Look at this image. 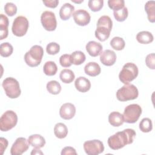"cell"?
Masks as SVG:
<instances>
[{"instance_id": "8d00e7d4", "label": "cell", "mask_w": 155, "mask_h": 155, "mask_svg": "<svg viewBox=\"0 0 155 155\" xmlns=\"http://www.w3.org/2000/svg\"><path fill=\"white\" fill-rule=\"evenodd\" d=\"M4 12L8 16H13L17 12V7L12 2H7L4 5Z\"/></svg>"}, {"instance_id": "4fadbf2b", "label": "cell", "mask_w": 155, "mask_h": 155, "mask_svg": "<svg viewBox=\"0 0 155 155\" xmlns=\"http://www.w3.org/2000/svg\"><path fill=\"white\" fill-rule=\"evenodd\" d=\"M73 16L75 23L80 26L87 25L91 19L90 13L83 9H79L75 11L73 14Z\"/></svg>"}, {"instance_id": "4316f807", "label": "cell", "mask_w": 155, "mask_h": 155, "mask_svg": "<svg viewBox=\"0 0 155 155\" xmlns=\"http://www.w3.org/2000/svg\"><path fill=\"white\" fill-rule=\"evenodd\" d=\"M71 59L73 64L79 65L84 63L86 59L85 54L81 51H75L71 53Z\"/></svg>"}, {"instance_id": "1f68e13d", "label": "cell", "mask_w": 155, "mask_h": 155, "mask_svg": "<svg viewBox=\"0 0 155 155\" xmlns=\"http://www.w3.org/2000/svg\"><path fill=\"white\" fill-rule=\"evenodd\" d=\"M152 121L150 118H143L139 123V129L143 133H148L152 130Z\"/></svg>"}, {"instance_id": "4dcf8cb0", "label": "cell", "mask_w": 155, "mask_h": 155, "mask_svg": "<svg viewBox=\"0 0 155 155\" xmlns=\"http://www.w3.org/2000/svg\"><path fill=\"white\" fill-rule=\"evenodd\" d=\"M13 51V47L9 42H3L0 45V54L2 57L10 56Z\"/></svg>"}, {"instance_id": "83f0119b", "label": "cell", "mask_w": 155, "mask_h": 155, "mask_svg": "<svg viewBox=\"0 0 155 155\" xmlns=\"http://www.w3.org/2000/svg\"><path fill=\"white\" fill-rule=\"evenodd\" d=\"M43 71L47 76H53L57 73L58 67L54 62L47 61L44 65Z\"/></svg>"}, {"instance_id": "603a6c76", "label": "cell", "mask_w": 155, "mask_h": 155, "mask_svg": "<svg viewBox=\"0 0 155 155\" xmlns=\"http://www.w3.org/2000/svg\"><path fill=\"white\" fill-rule=\"evenodd\" d=\"M137 41L142 44H148L153 41L154 37L151 33L148 31H142L136 35Z\"/></svg>"}, {"instance_id": "ac0fdd59", "label": "cell", "mask_w": 155, "mask_h": 155, "mask_svg": "<svg viewBox=\"0 0 155 155\" xmlns=\"http://www.w3.org/2000/svg\"><path fill=\"white\" fill-rule=\"evenodd\" d=\"M74 7L70 3H65L62 5L59 10V16L64 21L68 20L73 14Z\"/></svg>"}, {"instance_id": "5b68a950", "label": "cell", "mask_w": 155, "mask_h": 155, "mask_svg": "<svg viewBox=\"0 0 155 155\" xmlns=\"http://www.w3.org/2000/svg\"><path fill=\"white\" fill-rule=\"evenodd\" d=\"M2 86L5 94L11 99L18 97L21 93L20 85L18 81L12 77L5 78L2 83Z\"/></svg>"}, {"instance_id": "836d02e7", "label": "cell", "mask_w": 155, "mask_h": 155, "mask_svg": "<svg viewBox=\"0 0 155 155\" xmlns=\"http://www.w3.org/2000/svg\"><path fill=\"white\" fill-rule=\"evenodd\" d=\"M88 5L90 10L93 12H98L103 7V0H90L88 2Z\"/></svg>"}, {"instance_id": "7c38bea8", "label": "cell", "mask_w": 155, "mask_h": 155, "mask_svg": "<svg viewBox=\"0 0 155 155\" xmlns=\"http://www.w3.org/2000/svg\"><path fill=\"white\" fill-rule=\"evenodd\" d=\"M29 147L28 140L24 137H18L16 139L10 148L12 155H21L27 151Z\"/></svg>"}, {"instance_id": "d4e9b609", "label": "cell", "mask_w": 155, "mask_h": 155, "mask_svg": "<svg viewBox=\"0 0 155 155\" xmlns=\"http://www.w3.org/2000/svg\"><path fill=\"white\" fill-rule=\"evenodd\" d=\"M54 134L59 139L65 138L68 134V128L67 126L61 122L58 123L54 127Z\"/></svg>"}, {"instance_id": "f35d334b", "label": "cell", "mask_w": 155, "mask_h": 155, "mask_svg": "<svg viewBox=\"0 0 155 155\" xmlns=\"http://www.w3.org/2000/svg\"><path fill=\"white\" fill-rule=\"evenodd\" d=\"M145 63L147 66L152 70L155 68V55L154 53H150L148 54L145 58Z\"/></svg>"}, {"instance_id": "d590c367", "label": "cell", "mask_w": 155, "mask_h": 155, "mask_svg": "<svg viewBox=\"0 0 155 155\" xmlns=\"http://www.w3.org/2000/svg\"><path fill=\"white\" fill-rule=\"evenodd\" d=\"M46 51L48 54L54 55L58 53L60 51V45L56 42H50L46 47Z\"/></svg>"}, {"instance_id": "d6a6232c", "label": "cell", "mask_w": 155, "mask_h": 155, "mask_svg": "<svg viewBox=\"0 0 155 155\" xmlns=\"http://www.w3.org/2000/svg\"><path fill=\"white\" fill-rule=\"evenodd\" d=\"M113 15L116 21L119 22L124 21L128 17V12L127 7H124L121 9L113 12Z\"/></svg>"}, {"instance_id": "ab89813d", "label": "cell", "mask_w": 155, "mask_h": 155, "mask_svg": "<svg viewBox=\"0 0 155 155\" xmlns=\"http://www.w3.org/2000/svg\"><path fill=\"white\" fill-rule=\"evenodd\" d=\"M62 155H65V154H74L76 155L77 153L76 151V150L71 147H64L61 151Z\"/></svg>"}, {"instance_id": "e0dca14e", "label": "cell", "mask_w": 155, "mask_h": 155, "mask_svg": "<svg viewBox=\"0 0 155 155\" xmlns=\"http://www.w3.org/2000/svg\"><path fill=\"white\" fill-rule=\"evenodd\" d=\"M74 86L78 91L85 93L90 89L91 82L87 78L84 76H80L75 80Z\"/></svg>"}, {"instance_id": "30bf717a", "label": "cell", "mask_w": 155, "mask_h": 155, "mask_svg": "<svg viewBox=\"0 0 155 155\" xmlns=\"http://www.w3.org/2000/svg\"><path fill=\"white\" fill-rule=\"evenodd\" d=\"M83 147L88 155H98L104 151L103 142L97 139L87 140L84 143Z\"/></svg>"}, {"instance_id": "7402d4cb", "label": "cell", "mask_w": 155, "mask_h": 155, "mask_svg": "<svg viewBox=\"0 0 155 155\" xmlns=\"http://www.w3.org/2000/svg\"><path fill=\"white\" fill-rule=\"evenodd\" d=\"M9 24V21L8 18L4 14H1L0 16V31L1 36L0 39L2 40L6 38L8 34V27Z\"/></svg>"}, {"instance_id": "7a4b0ae2", "label": "cell", "mask_w": 155, "mask_h": 155, "mask_svg": "<svg viewBox=\"0 0 155 155\" xmlns=\"http://www.w3.org/2000/svg\"><path fill=\"white\" fill-rule=\"evenodd\" d=\"M94 34L96 38L100 41H106L110 35L113 27V22L110 16L104 15L100 17L97 22Z\"/></svg>"}, {"instance_id": "60d3db41", "label": "cell", "mask_w": 155, "mask_h": 155, "mask_svg": "<svg viewBox=\"0 0 155 155\" xmlns=\"http://www.w3.org/2000/svg\"><path fill=\"white\" fill-rule=\"evenodd\" d=\"M8 146V140L4 137L0 138V154L2 155L4 154V151L6 150Z\"/></svg>"}, {"instance_id": "ffe728a7", "label": "cell", "mask_w": 155, "mask_h": 155, "mask_svg": "<svg viewBox=\"0 0 155 155\" xmlns=\"http://www.w3.org/2000/svg\"><path fill=\"white\" fill-rule=\"evenodd\" d=\"M28 142L31 146L38 148L44 147L45 144V140L44 137L38 134L30 135L28 138Z\"/></svg>"}, {"instance_id": "277c9868", "label": "cell", "mask_w": 155, "mask_h": 155, "mask_svg": "<svg viewBox=\"0 0 155 155\" xmlns=\"http://www.w3.org/2000/svg\"><path fill=\"white\" fill-rule=\"evenodd\" d=\"M139 70L137 65L132 62H127L124 65L119 74V80L124 84H128L138 75Z\"/></svg>"}, {"instance_id": "8992f818", "label": "cell", "mask_w": 155, "mask_h": 155, "mask_svg": "<svg viewBox=\"0 0 155 155\" xmlns=\"http://www.w3.org/2000/svg\"><path fill=\"white\" fill-rule=\"evenodd\" d=\"M139 91L137 87L133 84H125L116 92V97L118 101L125 102L134 100L138 97Z\"/></svg>"}, {"instance_id": "484cf974", "label": "cell", "mask_w": 155, "mask_h": 155, "mask_svg": "<svg viewBox=\"0 0 155 155\" xmlns=\"http://www.w3.org/2000/svg\"><path fill=\"white\" fill-rule=\"evenodd\" d=\"M61 81L65 84H70L73 81L75 75L73 71L70 69L62 70L59 74Z\"/></svg>"}, {"instance_id": "44dd1931", "label": "cell", "mask_w": 155, "mask_h": 155, "mask_svg": "<svg viewBox=\"0 0 155 155\" xmlns=\"http://www.w3.org/2000/svg\"><path fill=\"white\" fill-rule=\"evenodd\" d=\"M108 122L113 127H119L124 122L123 114L117 111H113L108 116Z\"/></svg>"}, {"instance_id": "7bdbcfd3", "label": "cell", "mask_w": 155, "mask_h": 155, "mask_svg": "<svg viewBox=\"0 0 155 155\" xmlns=\"http://www.w3.org/2000/svg\"><path fill=\"white\" fill-rule=\"evenodd\" d=\"M31 154H43V153L39 148H35L30 153Z\"/></svg>"}, {"instance_id": "ee69618b", "label": "cell", "mask_w": 155, "mask_h": 155, "mask_svg": "<svg viewBox=\"0 0 155 155\" xmlns=\"http://www.w3.org/2000/svg\"><path fill=\"white\" fill-rule=\"evenodd\" d=\"M72 2H75V3H78V4H80L81 2H82L84 1L83 0H81V1H74V0H71Z\"/></svg>"}, {"instance_id": "9a60e30c", "label": "cell", "mask_w": 155, "mask_h": 155, "mask_svg": "<svg viewBox=\"0 0 155 155\" xmlns=\"http://www.w3.org/2000/svg\"><path fill=\"white\" fill-rule=\"evenodd\" d=\"M100 61L104 65L111 66L116 62V54L113 50H105L100 54Z\"/></svg>"}, {"instance_id": "e575fe53", "label": "cell", "mask_w": 155, "mask_h": 155, "mask_svg": "<svg viewBox=\"0 0 155 155\" xmlns=\"http://www.w3.org/2000/svg\"><path fill=\"white\" fill-rule=\"evenodd\" d=\"M108 5L110 8L114 11L118 10L125 7V1L124 0H109Z\"/></svg>"}, {"instance_id": "d6986e66", "label": "cell", "mask_w": 155, "mask_h": 155, "mask_svg": "<svg viewBox=\"0 0 155 155\" xmlns=\"http://www.w3.org/2000/svg\"><path fill=\"white\" fill-rule=\"evenodd\" d=\"M84 71L86 74L94 77L101 73V68L97 63L95 62H90L84 67Z\"/></svg>"}, {"instance_id": "f1b7e54d", "label": "cell", "mask_w": 155, "mask_h": 155, "mask_svg": "<svg viewBox=\"0 0 155 155\" xmlns=\"http://www.w3.org/2000/svg\"><path fill=\"white\" fill-rule=\"evenodd\" d=\"M46 88L47 91L52 94H58L61 91V84L56 81H50L47 82Z\"/></svg>"}, {"instance_id": "f546056e", "label": "cell", "mask_w": 155, "mask_h": 155, "mask_svg": "<svg viewBox=\"0 0 155 155\" xmlns=\"http://www.w3.org/2000/svg\"><path fill=\"white\" fill-rule=\"evenodd\" d=\"M110 45L113 49L120 51L124 48L125 46V42L122 38L116 36L111 39L110 41Z\"/></svg>"}, {"instance_id": "2e32d148", "label": "cell", "mask_w": 155, "mask_h": 155, "mask_svg": "<svg viewBox=\"0 0 155 155\" xmlns=\"http://www.w3.org/2000/svg\"><path fill=\"white\" fill-rule=\"evenodd\" d=\"M85 48L87 53L91 56L96 57L101 54L103 47L99 42H97L94 41H91L87 44Z\"/></svg>"}, {"instance_id": "b9f144b4", "label": "cell", "mask_w": 155, "mask_h": 155, "mask_svg": "<svg viewBox=\"0 0 155 155\" xmlns=\"http://www.w3.org/2000/svg\"><path fill=\"white\" fill-rule=\"evenodd\" d=\"M42 2L47 7L56 8L59 4V1H58V0H47V1H42Z\"/></svg>"}, {"instance_id": "9c48e42d", "label": "cell", "mask_w": 155, "mask_h": 155, "mask_svg": "<svg viewBox=\"0 0 155 155\" xmlns=\"http://www.w3.org/2000/svg\"><path fill=\"white\" fill-rule=\"evenodd\" d=\"M29 22L28 19L23 16H17L13 21L12 31L14 35L18 37L24 36L28 28Z\"/></svg>"}, {"instance_id": "8fae6325", "label": "cell", "mask_w": 155, "mask_h": 155, "mask_svg": "<svg viewBox=\"0 0 155 155\" xmlns=\"http://www.w3.org/2000/svg\"><path fill=\"white\" fill-rule=\"evenodd\" d=\"M41 22L43 27L49 31H54L57 27L55 15L51 11H45L41 16Z\"/></svg>"}, {"instance_id": "5bb4252c", "label": "cell", "mask_w": 155, "mask_h": 155, "mask_svg": "<svg viewBox=\"0 0 155 155\" xmlns=\"http://www.w3.org/2000/svg\"><path fill=\"white\" fill-rule=\"evenodd\" d=\"M76 114V107L71 103H65L61 105L59 110V114L61 118L65 120L72 119Z\"/></svg>"}, {"instance_id": "74e56055", "label": "cell", "mask_w": 155, "mask_h": 155, "mask_svg": "<svg viewBox=\"0 0 155 155\" xmlns=\"http://www.w3.org/2000/svg\"><path fill=\"white\" fill-rule=\"evenodd\" d=\"M59 63L63 67H70L72 64L71 55L68 54H62L59 58Z\"/></svg>"}, {"instance_id": "cb8c5ba5", "label": "cell", "mask_w": 155, "mask_h": 155, "mask_svg": "<svg viewBox=\"0 0 155 155\" xmlns=\"http://www.w3.org/2000/svg\"><path fill=\"white\" fill-rule=\"evenodd\" d=\"M145 10L147 13L148 19L150 22H155V2L148 1L145 4Z\"/></svg>"}, {"instance_id": "52a82bcc", "label": "cell", "mask_w": 155, "mask_h": 155, "mask_svg": "<svg viewBox=\"0 0 155 155\" xmlns=\"http://www.w3.org/2000/svg\"><path fill=\"white\" fill-rule=\"evenodd\" d=\"M18 122L16 113L12 110L5 111L0 119V129L2 131H8L14 128Z\"/></svg>"}, {"instance_id": "3957f363", "label": "cell", "mask_w": 155, "mask_h": 155, "mask_svg": "<svg viewBox=\"0 0 155 155\" xmlns=\"http://www.w3.org/2000/svg\"><path fill=\"white\" fill-rule=\"evenodd\" d=\"M44 55L43 48L38 45H35L26 52L24 55V60L27 65L31 67L39 65Z\"/></svg>"}, {"instance_id": "ba28073f", "label": "cell", "mask_w": 155, "mask_h": 155, "mask_svg": "<svg viewBox=\"0 0 155 155\" xmlns=\"http://www.w3.org/2000/svg\"><path fill=\"white\" fill-rule=\"evenodd\" d=\"M142 114V108L137 104H133L127 106L124 111V122L134 124L137 121Z\"/></svg>"}, {"instance_id": "6da1fadb", "label": "cell", "mask_w": 155, "mask_h": 155, "mask_svg": "<svg viewBox=\"0 0 155 155\" xmlns=\"http://www.w3.org/2000/svg\"><path fill=\"white\" fill-rule=\"evenodd\" d=\"M136 135V133L133 129H125L109 137L107 141L108 145L113 150H119L124 147L126 145L132 143Z\"/></svg>"}]
</instances>
